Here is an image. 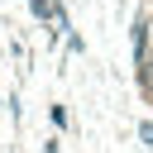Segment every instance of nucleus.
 I'll return each instance as SVG.
<instances>
[{
	"instance_id": "f257e3e1",
	"label": "nucleus",
	"mask_w": 153,
	"mask_h": 153,
	"mask_svg": "<svg viewBox=\"0 0 153 153\" xmlns=\"http://www.w3.org/2000/svg\"><path fill=\"white\" fill-rule=\"evenodd\" d=\"M139 134H143V139H148V143H153V124H143V129H139Z\"/></svg>"
}]
</instances>
